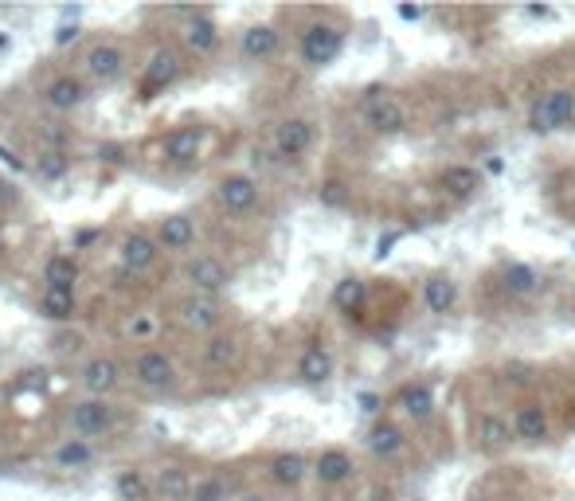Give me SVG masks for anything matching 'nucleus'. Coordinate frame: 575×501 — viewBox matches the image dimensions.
I'll return each mask as SVG.
<instances>
[{
	"label": "nucleus",
	"instance_id": "nucleus-48",
	"mask_svg": "<svg viewBox=\"0 0 575 501\" xmlns=\"http://www.w3.org/2000/svg\"><path fill=\"white\" fill-rule=\"evenodd\" d=\"M572 216H575V200H572Z\"/></svg>",
	"mask_w": 575,
	"mask_h": 501
},
{
	"label": "nucleus",
	"instance_id": "nucleus-28",
	"mask_svg": "<svg viewBox=\"0 0 575 501\" xmlns=\"http://www.w3.org/2000/svg\"><path fill=\"white\" fill-rule=\"evenodd\" d=\"M306 470H310V462L298 455V451H286V455H278L270 462V478L278 486H298L306 478Z\"/></svg>",
	"mask_w": 575,
	"mask_h": 501
},
{
	"label": "nucleus",
	"instance_id": "nucleus-11",
	"mask_svg": "<svg viewBox=\"0 0 575 501\" xmlns=\"http://www.w3.org/2000/svg\"><path fill=\"white\" fill-rule=\"evenodd\" d=\"M396 404L407 419L427 423L435 415V392H431V384H407V388H399Z\"/></svg>",
	"mask_w": 575,
	"mask_h": 501
},
{
	"label": "nucleus",
	"instance_id": "nucleus-47",
	"mask_svg": "<svg viewBox=\"0 0 575 501\" xmlns=\"http://www.w3.org/2000/svg\"><path fill=\"white\" fill-rule=\"evenodd\" d=\"M247 501H263V498H247Z\"/></svg>",
	"mask_w": 575,
	"mask_h": 501
},
{
	"label": "nucleus",
	"instance_id": "nucleus-23",
	"mask_svg": "<svg viewBox=\"0 0 575 501\" xmlns=\"http://www.w3.org/2000/svg\"><path fill=\"white\" fill-rule=\"evenodd\" d=\"M478 439H482V447H486V451H501V447H509V443L517 439V431H513V423H509V419H501V415H482V423H478Z\"/></svg>",
	"mask_w": 575,
	"mask_h": 501
},
{
	"label": "nucleus",
	"instance_id": "nucleus-49",
	"mask_svg": "<svg viewBox=\"0 0 575 501\" xmlns=\"http://www.w3.org/2000/svg\"><path fill=\"white\" fill-rule=\"evenodd\" d=\"M0 188H4V184H0Z\"/></svg>",
	"mask_w": 575,
	"mask_h": 501
},
{
	"label": "nucleus",
	"instance_id": "nucleus-12",
	"mask_svg": "<svg viewBox=\"0 0 575 501\" xmlns=\"http://www.w3.org/2000/svg\"><path fill=\"white\" fill-rule=\"evenodd\" d=\"M513 431L521 443H544L548 439V415L540 404H521L513 415Z\"/></svg>",
	"mask_w": 575,
	"mask_h": 501
},
{
	"label": "nucleus",
	"instance_id": "nucleus-14",
	"mask_svg": "<svg viewBox=\"0 0 575 501\" xmlns=\"http://www.w3.org/2000/svg\"><path fill=\"white\" fill-rule=\"evenodd\" d=\"M423 306H427L431 314H450V310L458 306V282L446 278V274L427 278V286H423Z\"/></svg>",
	"mask_w": 575,
	"mask_h": 501
},
{
	"label": "nucleus",
	"instance_id": "nucleus-18",
	"mask_svg": "<svg viewBox=\"0 0 575 501\" xmlns=\"http://www.w3.org/2000/svg\"><path fill=\"white\" fill-rule=\"evenodd\" d=\"M83 388L87 392H94V396H106L114 384H118V361H110V357H94V361H87V368H83Z\"/></svg>",
	"mask_w": 575,
	"mask_h": 501
},
{
	"label": "nucleus",
	"instance_id": "nucleus-44",
	"mask_svg": "<svg viewBox=\"0 0 575 501\" xmlns=\"http://www.w3.org/2000/svg\"><path fill=\"white\" fill-rule=\"evenodd\" d=\"M321 196H325V204H341V200H345V192H341V184L337 181L325 184V192H321Z\"/></svg>",
	"mask_w": 575,
	"mask_h": 501
},
{
	"label": "nucleus",
	"instance_id": "nucleus-21",
	"mask_svg": "<svg viewBox=\"0 0 575 501\" xmlns=\"http://www.w3.org/2000/svg\"><path fill=\"white\" fill-rule=\"evenodd\" d=\"M161 243L169 247V251H184V247H192V239H196V224H192V216H165L161 220Z\"/></svg>",
	"mask_w": 575,
	"mask_h": 501
},
{
	"label": "nucleus",
	"instance_id": "nucleus-7",
	"mask_svg": "<svg viewBox=\"0 0 575 501\" xmlns=\"http://www.w3.org/2000/svg\"><path fill=\"white\" fill-rule=\"evenodd\" d=\"M180 75V59L173 51H157L153 59H149V67H145V79H141V98L149 102L157 91H165L173 79Z\"/></svg>",
	"mask_w": 575,
	"mask_h": 501
},
{
	"label": "nucleus",
	"instance_id": "nucleus-8",
	"mask_svg": "<svg viewBox=\"0 0 575 501\" xmlns=\"http://www.w3.org/2000/svg\"><path fill=\"white\" fill-rule=\"evenodd\" d=\"M220 200L227 212L243 216V212H251L259 204V184L251 181V177H243V173H235V177H227L220 184Z\"/></svg>",
	"mask_w": 575,
	"mask_h": 501
},
{
	"label": "nucleus",
	"instance_id": "nucleus-26",
	"mask_svg": "<svg viewBox=\"0 0 575 501\" xmlns=\"http://www.w3.org/2000/svg\"><path fill=\"white\" fill-rule=\"evenodd\" d=\"M192 478H188V470H180V466H169V470H161V478H157V494L161 501H192Z\"/></svg>",
	"mask_w": 575,
	"mask_h": 501
},
{
	"label": "nucleus",
	"instance_id": "nucleus-9",
	"mask_svg": "<svg viewBox=\"0 0 575 501\" xmlns=\"http://www.w3.org/2000/svg\"><path fill=\"white\" fill-rule=\"evenodd\" d=\"M188 282L196 286V294H220L223 286L231 282V271L223 267L220 259H212V255H204V259H196L192 267H188Z\"/></svg>",
	"mask_w": 575,
	"mask_h": 501
},
{
	"label": "nucleus",
	"instance_id": "nucleus-36",
	"mask_svg": "<svg viewBox=\"0 0 575 501\" xmlns=\"http://www.w3.org/2000/svg\"><path fill=\"white\" fill-rule=\"evenodd\" d=\"M157 333V318H149V314H133L130 318V337L137 341H149Z\"/></svg>",
	"mask_w": 575,
	"mask_h": 501
},
{
	"label": "nucleus",
	"instance_id": "nucleus-32",
	"mask_svg": "<svg viewBox=\"0 0 575 501\" xmlns=\"http://www.w3.org/2000/svg\"><path fill=\"white\" fill-rule=\"evenodd\" d=\"M40 314L51 321H71L75 318V290H55V286H47L44 302H40Z\"/></svg>",
	"mask_w": 575,
	"mask_h": 501
},
{
	"label": "nucleus",
	"instance_id": "nucleus-40",
	"mask_svg": "<svg viewBox=\"0 0 575 501\" xmlns=\"http://www.w3.org/2000/svg\"><path fill=\"white\" fill-rule=\"evenodd\" d=\"M44 173L47 177H63L67 173V161L59 157V153H47V161H44Z\"/></svg>",
	"mask_w": 575,
	"mask_h": 501
},
{
	"label": "nucleus",
	"instance_id": "nucleus-2",
	"mask_svg": "<svg viewBox=\"0 0 575 501\" xmlns=\"http://www.w3.org/2000/svg\"><path fill=\"white\" fill-rule=\"evenodd\" d=\"M364 118H368V126H372L376 134H384V137L403 134V130L411 126L403 102L392 98L388 91H380V87H372V91L364 94Z\"/></svg>",
	"mask_w": 575,
	"mask_h": 501
},
{
	"label": "nucleus",
	"instance_id": "nucleus-15",
	"mask_svg": "<svg viewBox=\"0 0 575 501\" xmlns=\"http://www.w3.org/2000/svg\"><path fill=\"white\" fill-rule=\"evenodd\" d=\"M71 427L83 439H94V435H102L110 427V408L102 400H87V404H79V408L71 411Z\"/></svg>",
	"mask_w": 575,
	"mask_h": 501
},
{
	"label": "nucleus",
	"instance_id": "nucleus-17",
	"mask_svg": "<svg viewBox=\"0 0 575 501\" xmlns=\"http://www.w3.org/2000/svg\"><path fill=\"white\" fill-rule=\"evenodd\" d=\"M313 474H317L325 486H341V482L353 474V458H349V451H341V447H333V451H321L317 466H313Z\"/></svg>",
	"mask_w": 575,
	"mask_h": 501
},
{
	"label": "nucleus",
	"instance_id": "nucleus-13",
	"mask_svg": "<svg viewBox=\"0 0 575 501\" xmlns=\"http://www.w3.org/2000/svg\"><path fill=\"white\" fill-rule=\"evenodd\" d=\"M122 263H126L130 271H149V267L157 263V243H153L145 231H130V235L122 239Z\"/></svg>",
	"mask_w": 575,
	"mask_h": 501
},
{
	"label": "nucleus",
	"instance_id": "nucleus-19",
	"mask_svg": "<svg viewBox=\"0 0 575 501\" xmlns=\"http://www.w3.org/2000/svg\"><path fill=\"white\" fill-rule=\"evenodd\" d=\"M298 376H302L306 384H325V380L333 376V353H329L325 345H310V349L302 353V361H298Z\"/></svg>",
	"mask_w": 575,
	"mask_h": 501
},
{
	"label": "nucleus",
	"instance_id": "nucleus-37",
	"mask_svg": "<svg viewBox=\"0 0 575 501\" xmlns=\"http://www.w3.org/2000/svg\"><path fill=\"white\" fill-rule=\"evenodd\" d=\"M192 501H223V482H216V478L200 482V486L192 490Z\"/></svg>",
	"mask_w": 575,
	"mask_h": 501
},
{
	"label": "nucleus",
	"instance_id": "nucleus-29",
	"mask_svg": "<svg viewBox=\"0 0 575 501\" xmlns=\"http://www.w3.org/2000/svg\"><path fill=\"white\" fill-rule=\"evenodd\" d=\"M83 83H79V79H71V75H63V79H55V83H51V87H47V106H51V110H75V106H79V102H83Z\"/></svg>",
	"mask_w": 575,
	"mask_h": 501
},
{
	"label": "nucleus",
	"instance_id": "nucleus-42",
	"mask_svg": "<svg viewBox=\"0 0 575 501\" xmlns=\"http://www.w3.org/2000/svg\"><path fill=\"white\" fill-rule=\"evenodd\" d=\"M396 12H399V20H423V16H427V8H419V4H399Z\"/></svg>",
	"mask_w": 575,
	"mask_h": 501
},
{
	"label": "nucleus",
	"instance_id": "nucleus-41",
	"mask_svg": "<svg viewBox=\"0 0 575 501\" xmlns=\"http://www.w3.org/2000/svg\"><path fill=\"white\" fill-rule=\"evenodd\" d=\"M396 243H399V231H388V235H380V243H376V259H388Z\"/></svg>",
	"mask_w": 575,
	"mask_h": 501
},
{
	"label": "nucleus",
	"instance_id": "nucleus-5",
	"mask_svg": "<svg viewBox=\"0 0 575 501\" xmlns=\"http://www.w3.org/2000/svg\"><path fill=\"white\" fill-rule=\"evenodd\" d=\"M310 145H313V122H306V118H286V122L274 130V153H278L282 161L306 157Z\"/></svg>",
	"mask_w": 575,
	"mask_h": 501
},
{
	"label": "nucleus",
	"instance_id": "nucleus-46",
	"mask_svg": "<svg viewBox=\"0 0 575 501\" xmlns=\"http://www.w3.org/2000/svg\"><path fill=\"white\" fill-rule=\"evenodd\" d=\"M529 16H536V20H548V16H552V8H536V4H532Z\"/></svg>",
	"mask_w": 575,
	"mask_h": 501
},
{
	"label": "nucleus",
	"instance_id": "nucleus-22",
	"mask_svg": "<svg viewBox=\"0 0 575 501\" xmlns=\"http://www.w3.org/2000/svg\"><path fill=\"white\" fill-rule=\"evenodd\" d=\"M239 47H243L247 59H270V55L278 51V32H274L270 24H255V28L243 32Z\"/></svg>",
	"mask_w": 575,
	"mask_h": 501
},
{
	"label": "nucleus",
	"instance_id": "nucleus-45",
	"mask_svg": "<svg viewBox=\"0 0 575 501\" xmlns=\"http://www.w3.org/2000/svg\"><path fill=\"white\" fill-rule=\"evenodd\" d=\"M360 408L368 411V415H372V411H380V396H372V392H364V396H360Z\"/></svg>",
	"mask_w": 575,
	"mask_h": 501
},
{
	"label": "nucleus",
	"instance_id": "nucleus-39",
	"mask_svg": "<svg viewBox=\"0 0 575 501\" xmlns=\"http://www.w3.org/2000/svg\"><path fill=\"white\" fill-rule=\"evenodd\" d=\"M75 345H79V333H59V337H55V345H51V349H55V353H63V357H67V353H75Z\"/></svg>",
	"mask_w": 575,
	"mask_h": 501
},
{
	"label": "nucleus",
	"instance_id": "nucleus-31",
	"mask_svg": "<svg viewBox=\"0 0 575 501\" xmlns=\"http://www.w3.org/2000/svg\"><path fill=\"white\" fill-rule=\"evenodd\" d=\"M200 145H204V134L200 130H177V134L169 137V161H177V165H188V161H196L200 157Z\"/></svg>",
	"mask_w": 575,
	"mask_h": 501
},
{
	"label": "nucleus",
	"instance_id": "nucleus-34",
	"mask_svg": "<svg viewBox=\"0 0 575 501\" xmlns=\"http://www.w3.org/2000/svg\"><path fill=\"white\" fill-rule=\"evenodd\" d=\"M55 462L59 466H87L90 462V447H87V439H71V443H63L59 451H55Z\"/></svg>",
	"mask_w": 575,
	"mask_h": 501
},
{
	"label": "nucleus",
	"instance_id": "nucleus-27",
	"mask_svg": "<svg viewBox=\"0 0 575 501\" xmlns=\"http://www.w3.org/2000/svg\"><path fill=\"white\" fill-rule=\"evenodd\" d=\"M368 302V282L364 278H341L333 286V306L345 314H360V306Z\"/></svg>",
	"mask_w": 575,
	"mask_h": 501
},
{
	"label": "nucleus",
	"instance_id": "nucleus-38",
	"mask_svg": "<svg viewBox=\"0 0 575 501\" xmlns=\"http://www.w3.org/2000/svg\"><path fill=\"white\" fill-rule=\"evenodd\" d=\"M79 32H83V28H79V24H75V20H67V24H63V28H55V47L71 44V40H75V36H79Z\"/></svg>",
	"mask_w": 575,
	"mask_h": 501
},
{
	"label": "nucleus",
	"instance_id": "nucleus-3",
	"mask_svg": "<svg viewBox=\"0 0 575 501\" xmlns=\"http://www.w3.org/2000/svg\"><path fill=\"white\" fill-rule=\"evenodd\" d=\"M341 47H345V32L333 28V24H310V28L302 32V59H306L310 67L333 63V59L341 55Z\"/></svg>",
	"mask_w": 575,
	"mask_h": 501
},
{
	"label": "nucleus",
	"instance_id": "nucleus-30",
	"mask_svg": "<svg viewBox=\"0 0 575 501\" xmlns=\"http://www.w3.org/2000/svg\"><path fill=\"white\" fill-rule=\"evenodd\" d=\"M204 365L208 368H235L239 365V341L235 337H212L204 345Z\"/></svg>",
	"mask_w": 575,
	"mask_h": 501
},
{
	"label": "nucleus",
	"instance_id": "nucleus-20",
	"mask_svg": "<svg viewBox=\"0 0 575 501\" xmlns=\"http://www.w3.org/2000/svg\"><path fill=\"white\" fill-rule=\"evenodd\" d=\"M439 184H443V192H450L454 200H466V196H474V192L482 188V177H478V169H470V165H450V169H443Z\"/></svg>",
	"mask_w": 575,
	"mask_h": 501
},
{
	"label": "nucleus",
	"instance_id": "nucleus-6",
	"mask_svg": "<svg viewBox=\"0 0 575 501\" xmlns=\"http://www.w3.org/2000/svg\"><path fill=\"white\" fill-rule=\"evenodd\" d=\"M177 314L188 329H196V333H212V329L220 325V302H216L212 294H192V298H184V302H180Z\"/></svg>",
	"mask_w": 575,
	"mask_h": 501
},
{
	"label": "nucleus",
	"instance_id": "nucleus-43",
	"mask_svg": "<svg viewBox=\"0 0 575 501\" xmlns=\"http://www.w3.org/2000/svg\"><path fill=\"white\" fill-rule=\"evenodd\" d=\"M98 239V228H79L75 231V251H83V247H90Z\"/></svg>",
	"mask_w": 575,
	"mask_h": 501
},
{
	"label": "nucleus",
	"instance_id": "nucleus-24",
	"mask_svg": "<svg viewBox=\"0 0 575 501\" xmlns=\"http://www.w3.org/2000/svg\"><path fill=\"white\" fill-rule=\"evenodd\" d=\"M501 286H505V294L525 298V294H532V290L540 286V274L532 271L529 263H505V271H501Z\"/></svg>",
	"mask_w": 575,
	"mask_h": 501
},
{
	"label": "nucleus",
	"instance_id": "nucleus-25",
	"mask_svg": "<svg viewBox=\"0 0 575 501\" xmlns=\"http://www.w3.org/2000/svg\"><path fill=\"white\" fill-rule=\"evenodd\" d=\"M368 451L376 458H396L403 451V431H399L396 423H376L368 431Z\"/></svg>",
	"mask_w": 575,
	"mask_h": 501
},
{
	"label": "nucleus",
	"instance_id": "nucleus-33",
	"mask_svg": "<svg viewBox=\"0 0 575 501\" xmlns=\"http://www.w3.org/2000/svg\"><path fill=\"white\" fill-rule=\"evenodd\" d=\"M47 286H55V290H75V282H79V267H75V259L71 255H55V259H47Z\"/></svg>",
	"mask_w": 575,
	"mask_h": 501
},
{
	"label": "nucleus",
	"instance_id": "nucleus-4",
	"mask_svg": "<svg viewBox=\"0 0 575 501\" xmlns=\"http://www.w3.org/2000/svg\"><path fill=\"white\" fill-rule=\"evenodd\" d=\"M133 376H137V384H141V388H149V392H165V388H173V384H177V365H173L165 353L149 349V353H141V357L133 361Z\"/></svg>",
	"mask_w": 575,
	"mask_h": 501
},
{
	"label": "nucleus",
	"instance_id": "nucleus-10",
	"mask_svg": "<svg viewBox=\"0 0 575 501\" xmlns=\"http://www.w3.org/2000/svg\"><path fill=\"white\" fill-rule=\"evenodd\" d=\"M122 67H126V55H122L114 44H98V47H90L87 51V75L90 79H98V83L118 79V75H122Z\"/></svg>",
	"mask_w": 575,
	"mask_h": 501
},
{
	"label": "nucleus",
	"instance_id": "nucleus-16",
	"mask_svg": "<svg viewBox=\"0 0 575 501\" xmlns=\"http://www.w3.org/2000/svg\"><path fill=\"white\" fill-rule=\"evenodd\" d=\"M184 44L192 47V51H200V55L216 51V44H220V32H216L212 16L192 12V16H188V24H184Z\"/></svg>",
	"mask_w": 575,
	"mask_h": 501
},
{
	"label": "nucleus",
	"instance_id": "nucleus-35",
	"mask_svg": "<svg viewBox=\"0 0 575 501\" xmlns=\"http://www.w3.org/2000/svg\"><path fill=\"white\" fill-rule=\"evenodd\" d=\"M118 498H122V501H141V498H145V482H141V474H137V470L118 474Z\"/></svg>",
	"mask_w": 575,
	"mask_h": 501
},
{
	"label": "nucleus",
	"instance_id": "nucleus-1",
	"mask_svg": "<svg viewBox=\"0 0 575 501\" xmlns=\"http://www.w3.org/2000/svg\"><path fill=\"white\" fill-rule=\"evenodd\" d=\"M575 122V91L560 87V91L540 94L529 110V130L532 134H556L568 130Z\"/></svg>",
	"mask_w": 575,
	"mask_h": 501
}]
</instances>
